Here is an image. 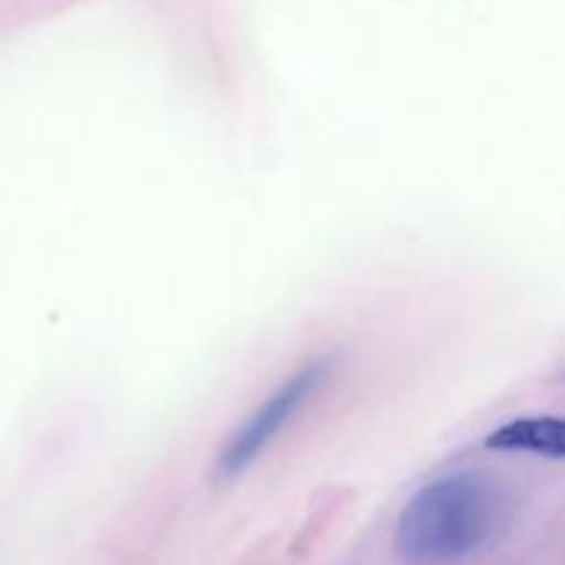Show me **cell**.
<instances>
[{
	"instance_id": "cell-1",
	"label": "cell",
	"mask_w": 565,
	"mask_h": 565,
	"mask_svg": "<svg viewBox=\"0 0 565 565\" xmlns=\"http://www.w3.org/2000/svg\"><path fill=\"white\" fill-rule=\"evenodd\" d=\"M508 519L500 486L480 472L430 480L406 502L395 530V550L408 565H452L497 539Z\"/></svg>"
},
{
	"instance_id": "cell-3",
	"label": "cell",
	"mask_w": 565,
	"mask_h": 565,
	"mask_svg": "<svg viewBox=\"0 0 565 565\" xmlns=\"http://www.w3.org/2000/svg\"><path fill=\"white\" fill-rule=\"evenodd\" d=\"M494 450L535 452V456L561 461L563 458V425L555 417H519L502 425L486 439Z\"/></svg>"
},
{
	"instance_id": "cell-2",
	"label": "cell",
	"mask_w": 565,
	"mask_h": 565,
	"mask_svg": "<svg viewBox=\"0 0 565 565\" xmlns=\"http://www.w3.org/2000/svg\"><path fill=\"white\" fill-rule=\"evenodd\" d=\"M323 379L326 364L315 362L296 370L285 384L276 386V390L265 397L263 406H259L257 412L248 414L246 423H243L241 428H237V434H232V439L226 441L224 452H221L218 458L221 478H237L241 472H246V469L274 445L276 436L292 423V417L312 401V395L318 392L320 381Z\"/></svg>"
}]
</instances>
